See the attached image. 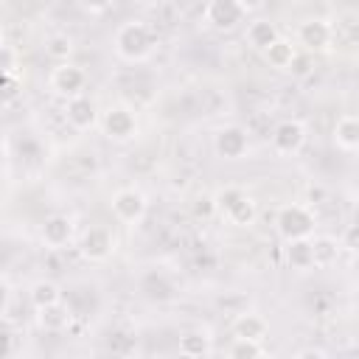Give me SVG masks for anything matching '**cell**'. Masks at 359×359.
I'll list each match as a JSON object with an SVG mask.
<instances>
[{
	"label": "cell",
	"mask_w": 359,
	"mask_h": 359,
	"mask_svg": "<svg viewBox=\"0 0 359 359\" xmlns=\"http://www.w3.org/2000/svg\"><path fill=\"white\" fill-rule=\"evenodd\" d=\"M154 48V31L143 20H126L115 31V53L126 62H140Z\"/></svg>",
	"instance_id": "cell-1"
},
{
	"label": "cell",
	"mask_w": 359,
	"mask_h": 359,
	"mask_svg": "<svg viewBox=\"0 0 359 359\" xmlns=\"http://www.w3.org/2000/svg\"><path fill=\"white\" fill-rule=\"evenodd\" d=\"M278 233L286 238V241H297V238H311L314 233V213L306 208V205H283L278 210Z\"/></svg>",
	"instance_id": "cell-2"
},
{
	"label": "cell",
	"mask_w": 359,
	"mask_h": 359,
	"mask_svg": "<svg viewBox=\"0 0 359 359\" xmlns=\"http://www.w3.org/2000/svg\"><path fill=\"white\" fill-rule=\"evenodd\" d=\"M205 22L216 31H233L238 22H244L247 17V3H238V0H210L205 8Z\"/></svg>",
	"instance_id": "cell-3"
},
{
	"label": "cell",
	"mask_w": 359,
	"mask_h": 359,
	"mask_svg": "<svg viewBox=\"0 0 359 359\" xmlns=\"http://www.w3.org/2000/svg\"><path fill=\"white\" fill-rule=\"evenodd\" d=\"M297 42L306 53H320L334 42V22L325 17H309L297 25Z\"/></svg>",
	"instance_id": "cell-4"
},
{
	"label": "cell",
	"mask_w": 359,
	"mask_h": 359,
	"mask_svg": "<svg viewBox=\"0 0 359 359\" xmlns=\"http://www.w3.org/2000/svg\"><path fill=\"white\" fill-rule=\"evenodd\" d=\"M101 129H104V135L109 137V140H129V137H135V132H137V118H135V112L129 109V107H121V104H115V107H109L104 115H101Z\"/></svg>",
	"instance_id": "cell-5"
},
{
	"label": "cell",
	"mask_w": 359,
	"mask_h": 359,
	"mask_svg": "<svg viewBox=\"0 0 359 359\" xmlns=\"http://www.w3.org/2000/svg\"><path fill=\"white\" fill-rule=\"evenodd\" d=\"M109 205H112L115 219L123 222V224H135V222H140V219L146 216V208H149L146 196H143L137 188H121V191H115Z\"/></svg>",
	"instance_id": "cell-6"
},
{
	"label": "cell",
	"mask_w": 359,
	"mask_h": 359,
	"mask_svg": "<svg viewBox=\"0 0 359 359\" xmlns=\"http://www.w3.org/2000/svg\"><path fill=\"white\" fill-rule=\"evenodd\" d=\"M48 81H50V90L53 93H59L65 98H73V95H81V90L87 84V73L79 65H73V62H62V65H56L50 70V79Z\"/></svg>",
	"instance_id": "cell-7"
},
{
	"label": "cell",
	"mask_w": 359,
	"mask_h": 359,
	"mask_svg": "<svg viewBox=\"0 0 359 359\" xmlns=\"http://www.w3.org/2000/svg\"><path fill=\"white\" fill-rule=\"evenodd\" d=\"M213 146H216V154L224 157V160H238L247 154V146H250V137H247V129L238 126V123H230V126H222L213 137Z\"/></svg>",
	"instance_id": "cell-8"
},
{
	"label": "cell",
	"mask_w": 359,
	"mask_h": 359,
	"mask_svg": "<svg viewBox=\"0 0 359 359\" xmlns=\"http://www.w3.org/2000/svg\"><path fill=\"white\" fill-rule=\"evenodd\" d=\"M65 118L76 132H87L98 123V107L90 95H73L65 101Z\"/></svg>",
	"instance_id": "cell-9"
},
{
	"label": "cell",
	"mask_w": 359,
	"mask_h": 359,
	"mask_svg": "<svg viewBox=\"0 0 359 359\" xmlns=\"http://www.w3.org/2000/svg\"><path fill=\"white\" fill-rule=\"evenodd\" d=\"M79 250L87 261H107L115 250V236L107 230V227H87L81 241H79Z\"/></svg>",
	"instance_id": "cell-10"
},
{
	"label": "cell",
	"mask_w": 359,
	"mask_h": 359,
	"mask_svg": "<svg viewBox=\"0 0 359 359\" xmlns=\"http://www.w3.org/2000/svg\"><path fill=\"white\" fill-rule=\"evenodd\" d=\"M303 143H306V126L300 121L286 118L272 129V146L280 154H294V151H300Z\"/></svg>",
	"instance_id": "cell-11"
},
{
	"label": "cell",
	"mask_w": 359,
	"mask_h": 359,
	"mask_svg": "<svg viewBox=\"0 0 359 359\" xmlns=\"http://www.w3.org/2000/svg\"><path fill=\"white\" fill-rule=\"evenodd\" d=\"M76 311L62 300V303H53V306H45V309H36V325L48 334H62L70 328Z\"/></svg>",
	"instance_id": "cell-12"
},
{
	"label": "cell",
	"mask_w": 359,
	"mask_h": 359,
	"mask_svg": "<svg viewBox=\"0 0 359 359\" xmlns=\"http://www.w3.org/2000/svg\"><path fill=\"white\" fill-rule=\"evenodd\" d=\"M73 238V222L70 216L65 213H53L42 222V241L50 247V250H62L65 244H70Z\"/></svg>",
	"instance_id": "cell-13"
},
{
	"label": "cell",
	"mask_w": 359,
	"mask_h": 359,
	"mask_svg": "<svg viewBox=\"0 0 359 359\" xmlns=\"http://www.w3.org/2000/svg\"><path fill=\"white\" fill-rule=\"evenodd\" d=\"M266 331H269L266 320H264L261 314H255V311H244V314H238V317L233 320V337H236V339L264 342V339H266Z\"/></svg>",
	"instance_id": "cell-14"
},
{
	"label": "cell",
	"mask_w": 359,
	"mask_h": 359,
	"mask_svg": "<svg viewBox=\"0 0 359 359\" xmlns=\"http://www.w3.org/2000/svg\"><path fill=\"white\" fill-rule=\"evenodd\" d=\"M278 39H280V31H278V25H275L272 20H266V17L250 20V25H247V42H250L255 50H266V48H272Z\"/></svg>",
	"instance_id": "cell-15"
},
{
	"label": "cell",
	"mask_w": 359,
	"mask_h": 359,
	"mask_svg": "<svg viewBox=\"0 0 359 359\" xmlns=\"http://www.w3.org/2000/svg\"><path fill=\"white\" fill-rule=\"evenodd\" d=\"M342 244L334 236H311V266L328 269L331 264H337Z\"/></svg>",
	"instance_id": "cell-16"
},
{
	"label": "cell",
	"mask_w": 359,
	"mask_h": 359,
	"mask_svg": "<svg viewBox=\"0 0 359 359\" xmlns=\"http://www.w3.org/2000/svg\"><path fill=\"white\" fill-rule=\"evenodd\" d=\"M334 143L345 151H359V115H342L334 123Z\"/></svg>",
	"instance_id": "cell-17"
},
{
	"label": "cell",
	"mask_w": 359,
	"mask_h": 359,
	"mask_svg": "<svg viewBox=\"0 0 359 359\" xmlns=\"http://www.w3.org/2000/svg\"><path fill=\"white\" fill-rule=\"evenodd\" d=\"M140 292L149 297V300H171L174 297V283L163 275V272H146L143 280H140Z\"/></svg>",
	"instance_id": "cell-18"
},
{
	"label": "cell",
	"mask_w": 359,
	"mask_h": 359,
	"mask_svg": "<svg viewBox=\"0 0 359 359\" xmlns=\"http://www.w3.org/2000/svg\"><path fill=\"white\" fill-rule=\"evenodd\" d=\"M294 56H297V48L289 42V39H278L272 48H266L264 50V59H266V65L269 67H275V70H289L292 67V62H294Z\"/></svg>",
	"instance_id": "cell-19"
},
{
	"label": "cell",
	"mask_w": 359,
	"mask_h": 359,
	"mask_svg": "<svg viewBox=\"0 0 359 359\" xmlns=\"http://www.w3.org/2000/svg\"><path fill=\"white\" fill-rule=\"evenodd\" d=\"M28 297H31L34 309H45V306H53V303H62V300H65L62 289H59L53 280H45V278H42V280H36V283L31 286Z\"/></svg>",
	"instance_id": "cell-20"
},
{
	"label": "cell",
	"mask_w": 359,
	"mask_h": 359,
	"mask_svg": "<svg viewBox=\"0 0 359 359\" xmlns=\"http://www.w3.org/2000/svg\"><path fill=\"white\" fill-rule=\"evenodd\" d=\"M210 351V337L205 334V331H185V334H180V353L182 356H188V359H199V356H205Z\"/></svg>",
	"instance_id": "cell-21"
},
{
	"label": "cell",
	"mask_w": 359,
	"mask_h": 359,
	"mask_svg": "<svg viewBox=\"0 0 359 359\" xmlns=\"http://www.w3.org/2000/svg\"><path fill=\"white\" fill-rule=\"evenodd\" d=\"M286 261L294 269H309L311 266V238L286 241Z\"/></svg>",
	"instance_id": "cell-22"
},
{
	"label": "cell",
	"mask_w": 359,
	"mask_h": 359,
	"mask_svg": "<svg viewBox=\"0 0 359 359\" xmlns=\"http://www.w3.org/2000/svg\"><path fill=\"white\" fill-rule=\"evenodd\" d=\"M227 219H230V224H236V227H250V224H255V219H258V205H255V199L244 196V199L227 213Z\"/></svg>",
	"instance_id": "cell-23"
},
{
	"label": "cell",
	"mask_w": 359,
	"mask_h": 359,
	"mask_svg": "<svg viewBox=\"0 0 359 359\" xmlns=\"http://www.w3.org/2000/svg\"><path fill=\"white\" fill-rule=\"evenodd\" d=\"M45 53H48L50 59H56V65L70 62L73 39H70L67 34H53V36H48V42H45Z\"/></svg>",
	"instance_id": "cell-24"
},
{
	"label": "cell",
	"mask_w": 359,
	"mask_h": 359,
	"mask_svg": "<svg viewBox=\"0 0 359 359\" xmlns=\"http://www.w3.org/2000/svg\"><path fill=\"white\" fill-rule=\"evenodd\" d=\"M261 342H252V339H233L230 351H227V359H258L261 353Z\"/></svg>",
	"instance_id": "cell-25"
},
{
	"label": "cell",
	"mask_w": 359,
	"mask_h": 359,
	"mask_svg": "<svg viewBox=\"0 0 359 359\" xmlns=\"http://www.w3.org/2000/svg\"><path fill=\"white\" fill-rule=\"evenodd\" d=\"M244 196H247V194H244L241 188H224V191H219L216 205H219V210L227 216V213H230V210H233V208H236V205H238Z\"/></svg>",
	"instance_id": "cell-26"
},
{
	"label": "cell",
	"mask_w": 359,
	"mask_h": 359,
	"mask_svg": "<svg viewBox=\"0 0 359 359\" xmlns=\"http://www.w3.org/2000/svg\"><path fill=\"white\" fill-rule=\"evenodd\" d=\"M22 90V76H3V101L11 104Z\"/></svg>",
	"instance_id": "cell-27"
},
{
	"label": "cell",
	"mask_w": 359,
	"mask_h": 359,
	"mask_svg": "<svg viewBox=\"0 0 359 359\" xmlns=\"http://www.w3.org/2000/svg\"><path fill=\"white\" fill-rule=\"evenodd\" d=\"M191 210H194L196 219H210V216L219 210V205H216V199H210V196H199Z\"/></svg>",
	"instance_id": "cell-28"
},
{
	"label": "cell",
	"mask_w": 359,
	"mask_h": 359,
	"mask_svg": "<svg viewBox=\"0 0 359 359\" xmlns=\"http://www.w3.org/2000/svg\"><path fill=\"white\" fill-rule=\"evenodd\" d=\"M339 244H342V250H348V252H359V224H348V227L342 230Z\"/></svg>",
	"instance_id": "cell-29"
},
{
	"label": "cell",
	"mask_w": 359,
	"mask_h": 359,
	"mask_svg": "<svg viewBox=\"0 0 359 359\" xmlns=\"http://www.w3.org/2000/svg\"><path fill=\"white\" fill-rule=\"evenodd\" d=\"M289 70H292L294 76H306V73L311 70V53H306V50L300 53V50H297V56H294V62H292Z\"/></svg>",
	"instance_id": "cell-30"
},
{
	"label": "cell",
	"mask_w": 359,
	"mask_h": 359,
	"mask_svg": "<svg viewBox=\"0 0 359 359\" xmlns=\"http://www.w3.org/2000/svg\"><path fill=\"white\" fill-rule=\"evenodd\" d=\"M294 359H328V353L320 348H303V351H297Z\"/></svg>",
	"instance_id": "cell-31"
},
{
	"label": "cell",
	"mask_w": 359,
	"mask_h": 359,
	"mask_svg": "<svg viewBox=\"0 0 359 359\" xmlns=\"http://www.w3.org/2000/svg\"><path fill=\"white\" fill-rule=\"evenodd\" d=\"M81 8H84V11H90V14H104V11H112V3H101V6H93V3H84Z\"/></svg>",
	"instance_id": "cell-32"
},
{
	"label": "cell",
	"mask_w": 359,
	"mask_h": 359,
	"mask_svg": "<svg viewBox=\"0 0 359 359\" xmlns=\"http://www.w3.org/2000/svg\"><path fill=\"white\" fill-rule=\"evenodd\" d=\"M323 196H325V191H323V188H309V202H311V205H317Z\"/></svg>",
	"instance_id": "cell-33"
},
{
	"label": "cell",
	"mask_w": 359,
	"mask_h": 359,
	"mask_svg": "<svg viewBox=\"0 0 359 359\" xmlns=\"http://www.w3.org/2000/svg\"><path fill=\"white\" fill-rule=\"evenodd\" d=\"M258 359H275V356H272V353H266V351H261V353H258Z\"/></svg>",
	"instance_id": "cell-34"
}]
</instances>
